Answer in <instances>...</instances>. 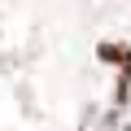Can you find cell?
<instances>
[{"label":"cell","instance_id":"cell-1","mask_svg":"<svg viewBox=\"0 0 131 131\" xmlns=\"http://www.w3.org/2000/svg\"><path fill=\"white\" fill-rule=\"evenodd\" d=\"M96 57H101V61L122 66V70H127V83H131V48H122V44H101V48H96Z\"/></svg>","mask_w":131,"mask_h":131}]
</instances>
